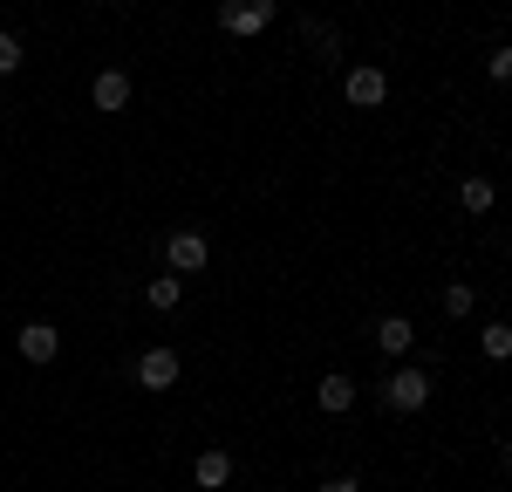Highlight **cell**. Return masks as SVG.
Wrapping results in <instances>:
<instances>
[{"label": "cell", "mask_w": 512, "mask_h": 492, "mask_svg": "<svg viewBox=\"0 0 512 492\" xmlns=\"http://www.w3.org/2000/svg\"><path fill=\"white\" fill-rule=\"evenodd\" d=\"M219 28L233 41L267 35V28H274V0H226V7H219Z\"/></svg>", "instance_id": "obj_1"}, {"label": "cell", "mask_w": 512, "mask_h": 492, "mask_svg": "<svg viewBox=\"0 0 512 492\" xmlns=\"http://www.w3.org/2000/svg\"><path fill=\"white\" fill-rule=\"evenodd\" d=\"M89 103H96L103 117H110V110H123V103H130V76H123V69H103V76L89 82Z\"/></svg>", "instance_id": "obj_8"}, {"label": "cell", "mask_w": 512, "mask_h": 492, "mask_svg": "<svg viewBox=\"0 0 512 492\" xmlns=\"http://www.w3.org/2000/svg\"><path fill=\"white\" fill-rule=\"evenodd\" d=\"M110 7H117V0H110Z\"/></svg>", "instance_id": "obj_20"}, {"label": "cell", "mask_w": 512, "mask_h": 492, "mask_svg": "<svg viewBox=\"0 0 512 492\" xmlns=\"http://www.w3.org/2000/svg\"><path fill=\"white\" fill-rule=\"evenodd\" d=\"M472 308H478V294H472L465 281H451V287H444V315H458V322H465Z\"/></svg>", "instance_id": "obj_15"}, {"label": "cell", "mask_w": 512, "mask_h": 492, "mask_svg": "<svg viewBox=\"0 0 512 492\" xmlns=\"http://www.w3.org/2000/svg\"><path fill=\"white\" fill-rule=\"evenodd\" d=\"M499 465H506V472H512V438H506V445H499Z\"/></svg>", "instance_id": "obj_19"}, {"label": "cell", "mask_w": 512, "mask_h": 492, "mask_svg": "<svg viewBox=\"0 0 512 492\" xmlns=\"http://www.w3.org/2000/svg\"><path fill=\"white\" fill-rule=\"evenodd\" d=\"M321 492H362V479L355 472H335V479H321Z\"/></svg>", "instance_id": "obj_18"}, {"label": "cell", "mask_w": 512, "mask_h": 492, "mask_svg": "<svg viewBox=\"0 0 512 492\" xmlns=\"http://www.w3.org/2000/svg\"><path fill=\"white\" fill-rule=\"evenodd\" d=\"M178 301H185V287H178V274H158V281L144 287V308H158V315H171Z\"/></svg>", "instance_id": "obj_12"}, {"label": "cell", "mask_w": 512, "mask_h": 492, "mask_svg": "<svg viewBox=\"0 0 512 492\" xmlns=\"http://www.w3.org/2000/svg\"><path fill=\"white\" fill-rule=\"evenodd\" d=\"M178 349H144V356H137V383H144V390H171V383H178Z\"/></svg>", "instance_id": "obj_5"}, {"label": "cell", "mask_w": 512, "mask_h": 492, "mask_svg": "<svg viewBox=\"0 0 512 492\" xmlns=\"http://www.w3.org/2000/svg\"><path fill=\"white\" fill-rule=\"evenodd\" d=\"M492 82H506V89H512V48H492Z\"/></svg>", "instance_id": "obj_17"}, {"label": "cell", "mask_w": 512, "mask_h": 492, "mask_svg": "<svg viewBox=\"0 0 512 492\" xmlns=\"http://www.w3.org/2000/svg\"><path fill=\"white\" fill-rule=\"evenodd\" d=\"M301 41H308V55H321V62H335V55H342V28H328L321 14L301 21Z\"/></svg>", "instance_id": "obj_9"}, {"label": "cell", "mask_w": 512, "mask_h": 492, "mask_svg": "<svg viewBox=\"0 0 512 492\" xmlns=\"http://www.w3.org/2000/svg\"><path fill=\"white\" fill-rule=\"evenodd\" d=\"M342 96H349L355 110H376V103L390 96V76H383V69H349V76H342Z\"/></svg>", "instance_id": "obj_4"}, {"label": "cell", "mask_w": 512, "mask_h": 492, "mask_svg": "<svg viewBox=\"0 0 512 492\" xmlns=\"http://www.w3.org/2000/svg\"><path fill=\"white\" fill-rule=\"evenodd\" d=\"M192 479L205 492H219L226 479H233V458H226V451H198V458H192Z\"/></svg>", "instance_id": "obj_11"}, {"label": "cell", "mask_w": 512, "mask_h": 492, "mask_svg": "<svg viewBox=\"0 0 512 492\" xmlns=\"http://www.w3.org/2000/svg\"><path fill=\"white\" fill-rule=\"evenodd\" d=\"M410 342H417V328L403 322V315H383V322H376V349H383V356H410Z\"/></svg>", "instance_id": "obj_10"}, {"label": "cell", "mask_w": 512, "mask_h": 492, "mask_svg": "<svg viewBox=\"0 0 512 492\" xmlns=\"http://www.w3.org/2000/svg\"><path fill=\"white\" fill-rule=\"evenodd\" d=\"M21 55H28L21 35H0V76H14V69H21Z\"/></svg>", "instance_id": "obj_16"}, {"label": "cell", "mask_w": 512, "mask_h": 492, "mask_svg": "<svg viewBox=\"0 0 512 492\" xmlns=\"http://www.w3.org/2000/svg\"><path fill=\"white\" fill-rule=\"evenodd\" d=\"M383 404L403 410V417H410V410H424V404H431V376H424V369H396L390 390H383Z\"/></svg>", "instance_id": "obj_2"}, {"label": "cell", "mask_w": 512, "mask_h": 492, "mask_svg": "<svg viewBox=\"0 0 512 492\" xmlns=\"http://www.w3.org/2000/svg\"><path fill=\"white\" fill-rule=\"evenodd\" d=\"M55 356H62L55 322H28V328H21V363H55Z\"/></svg>", "instance_id": "obj_7"}, {"label": "cell", "mask_w": 512, "mask_h": 492, "mask_svg": "<svg viewBox=\"0 0 512 492\" xmlns=\"http://www.w3.org/2000/svg\"><path fill=\"white\" fill-rule=\"evenodd\" d=\"M205 260H212L205 233H171V240H164V267H171V274H198Z\"/></svg>", "instance_id": "obj_3"}, {"label": "cell", "mask_w": 512, "mask_h": 492, "mask_svg": "<svg viewBox=\"0 0 512 492\" xmlns=\"http://www.w3.org/2000/svg\"><path fill=\"white\" fill-rule=\"evenodd\" d=\"M478 349H485L492 363H512V328H506V322H485V335H478Z\"/></svg>", "instance_id": "obj_13"}, {"label": "cell", "mask_w": 512, "mask_h": 492, "mask_svg": "<svg viewBox=\"0 0 512 492\" xmlns=\"http://www.w3.org/2000/svg\"><path fill=\"white\" fill-rule=\"evenodd\" d=\"M315 404L328 410V417H349V410H355V376H342V369H328V376L315 383Z\"/></svg>", "instance_id": "obj_6"}, {"label": "cell", "mask_w": 512, "mask_h": 492, "mask_svg": "<svg viewBox=\"0 0 512 492\" xmlns=\"http://www.w3.org/2000/svg\"><path fill=\"white\" fill-rule=\"evenodd\" d=\"M458 205H465V212H492V178H465V185H458Z\"/></svg>", "instance_id": "obj_14"}]
</instances>
